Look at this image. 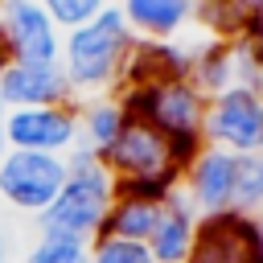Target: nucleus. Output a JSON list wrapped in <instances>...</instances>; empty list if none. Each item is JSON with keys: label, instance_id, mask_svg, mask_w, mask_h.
I'll list each match as a JSON object with an SVG mask.
<instances>
[{"label": "nucleus", "instance_id": "nucleus-1", "mask_svg": "<svg viewBox=\"0 0 263 263\" xmlns=\"http://www.w3.org/2000/svg\"><path fill=\"white\" fill-rule=\"evenodd\" d=\"M132 29L123 21V12L115 4H107L95 21L62 33V53L58 66L66 70V82L74 90V99H95V95H115L119 90V74H123V58L132 49Z\"/></svg>", "mask_w": 263, "mask_h": 263}, {"label": "nucleus", "instance_id": "nucleus-2", "mask_svg": "<svg viewBox=\"0 0 263 263\" xmlns=\"http://www.w3.org/2000/svg\"><path fill=\"white\" fill-rule=\"evenodd\" d=\"M111 197H115V177L107 173L103 156H95L86 148H74L66 156V185L53 197V205L37 218V234L90 242L103 230Z\"/></svg>", "mask_w": 263, "mask_h": 263}, {"label": "nucleus", "instance_id": "nucleus-3", "mask_svg": "<svg viewBox=\"0 0 263 263\" xmlns=\"http://www.w3.org/2000/svg\"><path fill=\"white\" fill-rule=\"evenodd\" d=\"M127 107L132 119H144L148 127H156L168 144L173 156L181 160V168L197 156L201 140V123H205V95L189 82V78H173V82H148V86H127L115 90Z\"/></svg>", "mask_w": 263, "mask_h": 263}, {"label": "nucleus", "instance_id": "nucleus-4", "mask_svg": "<svg viewBox=\"0 0 263 263\" xmlns=\"http://www.w3.org/2000/svg\"><path fill=\"white\" fill-rule=\"evenodd\" d=\"M103 164L115 177V189H144V193L168 197L181 185V160L173 156V144L156 127H148L144 119H132V115H127L119 140L107 148Z\"/></svg>", "mask_w": 263, "mask_h": 263}, {"label": "nucleus", "instance_id": "nucleus-5", "mask_svg": "<svg viewBox=\"0 0 263 263\" xmlns=\"http://www.w3.org/2000/svg\"><path fill=\"white\" fill-rule=\"evenodd\" d=\"M62 185H66V156L16 152V148L0 156V201L16 214L41 218L62 193Z\"/></svg>", "mask_w": 263, "mask_h": 263}, {"label": "nucleus", "instance_id": "nucleus-6", "mask_svg": "<svg viewBox=\"0 0 263 263\" xmlns=\"http://www.w3.org/2000/svg\"><path fill=\"white\" fill-rule=\"evenodd\" d=\"M201 140L230 156L263 152V103L251 86H230L205 103Z\"/></svg>", "mask_w": 263, "mask_h": 263}, {"label": "nucleus", "instance_id": "nucleus-7", "mask_svg": "<svg viewBox=\"0 0 263 263\" xmlns=\"http://www.w3.org/2000/svg\"><path fill=\"white\" fill-rule=\"evenodd\" d=\"M4 136H8V148H16V152L70 156L78 148V103L16 107L4 119Z\"/></svg>", "mask_w": 263, "mask_h": 263}, {"label": "nucleus", "instance_id": "nucleus-8", "mask_svg": "<svg viewBox=\"0 0 263 263\" xmlns=\"http://www.w3.org/2000/svg\"><path fill=\"white\" fill-rule=\"evenodd\" d=\"M0 41L12 62H58L62 29L37 0H0Z\"/></svg>", "mask_w": 263, "mask_h": 263}, {"label": "nucleus", "instance_id": "nucleus-9", "mask_svg": "<svg viewBox=\"0 0 263 263\" xmlns=\"http://www.w3.org/2000/svg\"><path fill=\"white\" fill-rule=\"evenodd\" d=\"M234 160L238 156L201 144L197 156L181 168V185L177 189L193 205L197 218H218V214L234 210Z\"/></svg>", "mask_w": 263, "mask_h": 263}, {"label": "nucleus", "instance_id": "nucleus-10", "mask_svg": "<svg viewBox=\"0 0 263 263\" xmlns=\"http://www.w3.org/2000/svg\"><path fill=\"white\" fill-rule=\"evenodd\" d=\"M185 263H263L255 242V218H242L234 210L218 218H197Z\"/></svg>", "mask_w": 263, "mask_h": 263}, {"label": "nucleus", "instance_id": "nucleus-11", "mask_svg": "<svg viewBox=\"0 0 263 263\" xmlns=\"http://www.w3.org/2000/svg\"><path fill=\"white\" fill-rule=\"evenodd\" d=\"M0 103L8 111L16 107H58V103H78L66 70L58 62H8L0 70Z\"/></svg>", "mask_w": 263, "mask_h": 263}, {"label": "nucleus", "instance_id": "nucleus-12", "mask_svg": "<svg viewBox=\"0 0 263 263\" xmlns=\"http://www.w3.org/2000/svg\"><path fill=\"white\" fill-rule=\"evenodd\" d=\"M189 66H193V45H181V41H132V49L123 58L119 90L189 78Z\"/></svg>", "mask_w": 263, "mask_h": 263}, {"label": "nucleus", "instance_id": "nucleus-13", "mask_svg": "<svg viewBox=\"0 0 263 263\" xmlns=\"http://www.w3.org/2000/svg\"><path fill=\"white\" fill-rule=\"evenodd\" d=\"M136 41H181L193 25V0H115Z\"/></svg>", "mask_w": 263, "mask_h": 263}, {"label": "nucleus", "instance_id": "nucleus-14", "mask_svg": "<svg viewBox=\"0 0 263 263\" xmlns=\"http://www.w3.org/2000/svg\"><path fill=\"white\" fill-rule=\"evenodd\" d=\"M193 234H197V214L193 205L181 197V189H173L164 197V210H160V222L156 230L148 234V255L152 263H185L189 247H193Z\"/></svg>", "mask_w": 263, "mask_h": 263}, {"label": "nucleus", "instance_id": "nucleus-15", "mask_svg": "<svg viewBox=\"0 0 263 263\" xmlns=\"http://www.w3.org/2000/svg\"><path fill=\"white\" fill-rule=\"evenodd\" d=\"M160 210H164V197H156V193L115 189L111 210H107V218H103V234H119V238L148 242V234H152L156 222H160Z\"/></svg>", "mask_w": 263, "mask_h": 263}, {"label": "nucleus", "instance_id": "nucleus-16", "mask_svg": "<svg viewBox=\"0 0 263 263\" xmlns=\"http://www.w3.org/2000/svg\"><path fill=\"white\" fill-rule=\"evenodd\" d=\"M127 123V107L119 95H95V99H78V148L107 156V148L119 140Z\"/></svg>", "mask_w": 263, "mask_h": 263}, {"label": "nucleus", "instance_id": "nucleus-17", "mask_svg": "<svg viewBox=\"0 0 263 263\" xmlns=\"http://www.w3.org/2000/svg\"><path fill=\"white\" fill-rule=\"evenodd\" d=\"M234 214L242 218L263 214V152L234 160Z\"/></svg>", "mask_w": 263, "mask_h": 263}, {"label": "nucleus", "instance_id": "nucleus-18", "mask_svg": "<svg viewBox=\"0 0 263 263\" xmlns=\"http://www.w3.org/2000/svg\"><path fill=\"white\" fill-rule=\"evenodd\" d=\"M86 263H152L148 242L136 238H119V234H95L86 242Z\"/></svg>", "mask_w": 263, "mask_h": 263}, {"label": "nucleus", "instance_id": "nucleus-19", "mask_svg": "<svg viewBox=\"0 0 263 263\" xmlns=\"http://www.w3.org/2000/svg\"><path fill=\"white\" fill-rule=\"evenodd\" d=\"M37 4L49 12V21H53L62 33H70V29L86 25V21H95L111 0H37Z\"/></svg>", "mask_w": 263, "mask_h": 263}, {"label": "nucleus", "instance_id": "nucleus-20", "mask_svg": "<svg viewBox=\"0 0 263 263\" xmlns=\"http://www.w3.org/2000/svg\"><path fill=\"white\" fill-rule=\"evenodd\" d=\"M25 263H86V242L37 234V242H33L29 255H25Z\"/></svg>", "mask_w": 263, "mask_h": 263}, {"label": "nucleus", "instance_id": "nucleus-21", "mask_svg": "<svg viewBox=\"0 0 263 263\" xmlns=\"http://www.w3.org/2000/svg\"><path fill=\"white\" fill-rule=\"evenodd\" d=\"M242 41L263 58V8H259V12H251V16L242 21Z\"/></svg>", "mask_w": 263, "mask_h": 263}, {"label": "nucleus", "instance_id": "nucleus-22", "mask_svg": "<svg viewBox=\"0 0 263 263\" xmlns=\"http://www.w3.org/2000/svg\"><path fill=\"white\" fill-rule=\"evenodd\" d=\"M230 4H234L242 16H251V12H259V8H263V0H230Z\"/></svg>", "mask_w": 263, "mask_h": 263}, {"label": "nucleus", "instance_id": "nucleus-23", "mask_svg": "<svg viewBox=\"0 0 263 263\" xmlns=\"http://www.w3.org/2000/svg\"><path fill=\"white\" fill-rule=\"evenodd\" d=\"M4 119H8V107L0 103V156L8 152V136H4Z\"/></svg>", "mask_w": 263, "mask_h": 263}, {"label": "nucleus", "instance_id": "nucleus-24", "mask_svg": "<svg viewBox=\"0 0 263 263\" xmlns=\"http://www.w3.org/2000/svg\"><path fill=\"white\" fill-rule=\"evenodd\" d=\"M255 242H259V259H263V214L255 218Z\"/></svg>", "mask_w": 263, "mask_h": 263}, {"label": "nucleus", "instance_id": "nucleus-25", "mask_svg": "<svg viewBox=\"0 0 263 263\" xmlns=\"http://www.w3.org/2000/svg\"><path fill=\"white\" fill-rule=\"evenodd\" d=\"M251 90L259 95V103H263V66H259V74H255V82H251Z\"/></svg>", "mask_w": 263, "mask_h": 263}, {"label": "nucleus", "instance_id": "nucleus-26", "mask_svg": "<svg viewBox=\"0 0 263 263\" xmlns=\"http://www.w3.org/2000/svg\"><path fill=\"white\" fill-rule=\"evenodd\" d=\"M0 263H8V234L0 230Z\"/></svg>", "mask_w": 263, "mask_h": 263}, {"label": "nucleus", "instance_id": "nucleus-27", "mask_svg": "<svg viewBox=\"0 0 263 263\" xmlns=\"http://www.w3.org/2000/svg\"><path fill=\"white\" fill-rule=\"evenodd\" d=\"M8 62H12V58H8V49H4V41H0V70H4Z\"/></svg>", "mask_w": 263, "mask_h": 263}, {"label": "nucleus", "instance_id": "nucleus-28", "mask_svg": "<svg viewBox=\"0 0 263 263\" xmlns=\"http://www.w3.org/2000/svg\"><path fill=\"white\" fill-rule=\"evenodd\" d=\"M111 4H115V0H111Z\"/></svg>", "mask_w": 263, "mask_h": 263}]
</instances>
